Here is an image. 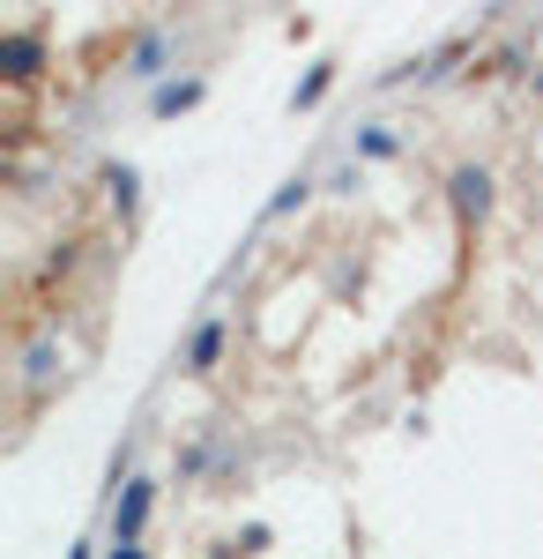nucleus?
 <instances>
[{
  "mask_svg": "<svg viewBox=\"0 0 543 559\" xmlns=\"http://www.w3.org/2000/svg\"><path fill=\"white\" fill-rule=\"evenodd\" d=\"M455 202L469 216H484V210H492V173H484V165H461V173H455Z\"/></svg>",
  "mask_w": 543,
  "mask_h": 559,
  "instance_id": "2",
  "label": "nucleus"
},
{
  "mask_svg": "<svg viewBox=\"0 0 543 559\" xmlns=\"http://www.w3.org/2000/svg\"><path fill=\"white\" fill-rule=\"evenodd\" d=\"M216 358H224V321H202V329H194V344H186V366H194V373H209Z\"/></svg>",
  "mask_w": 543,
  "mask_h": 559,
  "instance_id": "3",
  "label": "nucleus"
},
{
  "mask_svg": "<svg viewBox=\"0 0 543 559\" xmlns=\"http://www.w3.org/2000/svg\"><path fill=\"white\" fill-rule=\"evenodd\" d=\"M105 187H112V202H120V210L134 202V173H126V165H112V173H105Z\"/></svg>",
  "mask_w": 543,
  "mask_h": 559,
  "instance_id": "5",
  "label": "nucleus"
},
{
  "mask_svg": "<svg viewBox=\"0 0 543 559\" xmlns=\"http://www.w3.org/2000/svg\"><path fill=\"white\" fill-rule=\"evenodd\" d=\"M305 187H313V179H291V187H283V194H276V202H268V216H283V210H298V202H305Z\"/></svg>",
  "mask_w": 543,
  "mask_h": 559,
  "instance_id": "6",
  "label": "nucleus"
},
{
  "mask_svg": "<svg viewBox=\"0 0 543 559\" xmlns=\"http://www.w3.org/2000/svg\"><path fill=\"white\" fill-rule=\"evenodd\" d=\"M112 559H142V545H112Z\"/></svg>",
  "mask_w": 543,
  "mask_h": 559,
  "instance_id": "7",
  "label": "nucleus"
},
{
  "mask_svg": "<svg viewBox=\"0 0 543 559\" xmlns=\"http://www.w3.org/2000/svg\"><path fill=\"white\" fill-rule=\"evenodd\" d=\"M202 97V83H171V90H157V112H179V105H194Z\"/></svg>",
  "mask_w": 543,
  "mask_h": 559,
  "instance_id": "4",
  "label": "nucleus"
},
{
  "mask_svg": "<svg viewBox=\"0 0 543 559\" xmlns=\"http://www.w3.org/2000/svg\"><path fill=\"white\" fill-rule=\"evenodd\" d=\"M149 508H157V485H149V477H126L120 508H112V545H142V522H149Z\"/></svg>",
  "mask_w": 543,
  "mask_h": 559,
  "instance_id": "1",
  "label": "nucleus"
}]
</instances>
